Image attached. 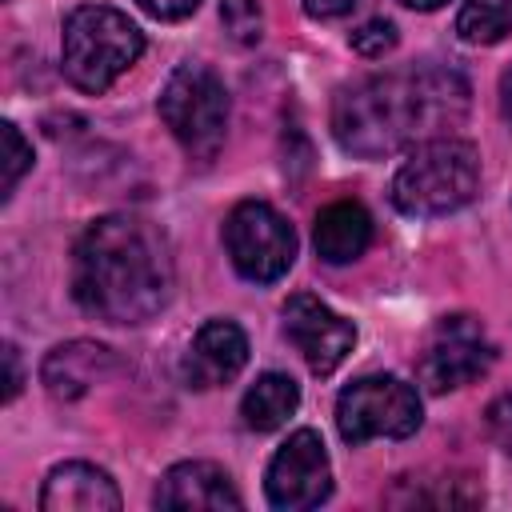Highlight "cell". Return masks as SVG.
Wrapping results in <instances>:
<instances>
[{
	"instance_id": "6da1fadb",
	"label": "cell",
	"mask_w": 512,
	"mask_h": 512,
	"mask_svg": "<svg viewBox=\"0 0 512 512\" xmlns=\"http://www.w3.org/2000/svg\"><path fill=\"white\" fill-rule=\"evenodd\" d=\"M472 88L460 68L420 60L352 80L332 100V136L360 160H380L464 124Z\"/></svg>"
},
{
	"instance_id": "7a4b0ae2",
	"label": "cell",
	"mask_w": 512,
	"mask_h": 512,
	"mask_svg": "<svg viewBox=\"0 0 512 512\" xmlns=\"http://www.w3.org/2000/svg\"><path fill=\"white\" fill-rule=\"evenodd\" d=\"M72 296L104 324H144L172 296V252L164 232L128 212L100 216L72 252Z\"/></svg>"
},
{
	"instance_id": "3957f363",
	"label": "cell",
	"mask_w": 512,
	"mask_h": 512,
	"mask_svg": "<svg viewBox=\"0 0 512 512\" xmlns=\"http://www.w3.org/2000/svg\"><path fill=\"white\" fill-rule=\"evenodd\" d=\"M480 188V152L460 136H436L408 152L392 176V204L404 216H448Z\"/></svg>"
},
{
	"instance_id": "277c9868",
	"label": "cell",
	"mask_w": 512,
	"mask_h": 512,
	"mask_svg": "<svg viewBox=\"0 0 512 512\" xmlns=\"http://www.w3.org/2000/svg\"><path fill=\"white\" fill-rule=\"evenodd\" d=\"M144 52V32L108 4H80L64 20L60 36V64L64 76L80 92H104L124 76Z\"/></svg>"
},
{
	"instance_id": "5b68a950",
	"label": "cell",
	"mask_w": 512,
	"mask_h": 512,
	"mask_svg": "<svg viewBox=\"0 0 512 512\" xmlns=\"http://www.w3.org/2000/svg\"><path fill=\"white\" fill-rule=\"evenodd\" d=\"M228 112L232 104L224 80L200 60L180 64L160 92V116L192 160H212L220 152L228 132Z\"/></svg>"
},
{
	"instance_id": "8992f818",
	"label": "cell",
	"mask_w": 512,
	"mask_h": 512,
	"mask_svg": "<svg viewBox=\"0 0 512 512\" xmlns=\"http://www.w3.org/2000/svg\"><path fill=\"white\" fill-rule=\"evenodd\" d=\"M420 420H424V408H420L416 388L392 372L360 376L336 400V428L344 444H364L380 436L404 440L420 428Z\"/></svg>"
},
{
	"instance_id": "52a82bcc",
	"label": "cell",
	"mask_w": 512,
	"mask_h": 512,
	"mask_svg": "<svg viewBox=\"0 0 512 512\" xmlns=\"http://www.w3.org/2000/svg\"><path fill=\"white\" fill-rule=\"evenodd\" d=\"M224 248L244 280L272 284L296 260V232L272 204L240 200L224 220Z\"/></svg>"
},
{
	"instance_id": "ba28073f",
	"label": "cell",
	"mask_w": 512,
	"mask_h": 512,
	"mask_svg": "<svg viewBox=\"0 0 512 512\" xmlns=\"http://www.w3.org/2000/svg\"><path fill=\"white\" fill-rule=\"evenodd\" d=\"M492 360L496 348L476 316H444L420 352V384L428 392H452L484 376Z\"/></svg>"
},
{
	"instance_id": "9c48e42d",
	"label": "cell",
	"mask_w": 512,
	"mask_h": 512,
	"mask_svg": "<svg viewBox=\"0 0 512 512\" xmlns=\"http://www.w3.org/2000/svg\"><path fill=\"white\" fill-rule=\"evenodd\" d=\"M328 492H332V464H328L324 440L312 428L292 432L276 448V456L264 472L268 504L280 508V512H304V508L324 504Z\"/></svg>"
},
{
	"instance_id": "30bf717a",
	"label": "cell",
	"mask_w": 512,
	"mask_h": 512,
	"mask_svg": "<svg viewBox=\"0 0 512 512\" xmlns=\"http://www.w3.org/2000/svg\"><path fill=\"white\" fill-rule=\"evenodd\" d=\"M284 336L296 344V352L304 356V364L316 376L336 372L348 360L352 344H356L352 320H344L340 312H332L312 292H296V296L284 300Z\"/></svg>"
},
{
	"instance_id": "8fae6325",
	"label": "cell",
	"mask_w": 512,
	"mask_h": 512,
	"mask_svg": "<svg viewBox=\"0 0 512 512\" xmlns=\"http://www.w3.org/2000/svg\"><path fill=\"white\" fill-rule=\"evenodd\" d=\"M152 504L156 508H168V512H224V508H240V492L232 484V476L212 464V460H184V464H172L156 492H152Z\"/></svg>"
},
{
	"instance_id": "7c38bea8",
	"label": "cell",
	"mask_w": 512,
	"mask_h": 512,
	"mask_svg": "<svg viewBox=\"0 0 512 512\" xmlns=\"http://www.w3.org/2000/svg\"><path fill=\"white\" fill-rule=\"evenodd\" d=\"M112 372H120V356L108 344L96 340H68L56 344L44 364H40V384L48 388L52 400L72 404L80 396H88L96 384H104Z\"/></svg>"
},
{
	"instance_id": "4fadbf2b",
	"label": "cell",
	"mask_w": 512,
	"mask_h": 512,
	"mask_svg": "<svg viewBox=\"0 0 512 512\" xmlns=\"http://www.w3.org/2000/svg\"><path fill=\"white\" fill-rule=\"evenodd\" d=\"M248 364V336L240 324L232 320H208L196 328L188 352H184V364H180V376L188 388H220L228 384L232 376H240V368Z\"/></svg>"
},
{
	"instance_id": "5bb4252c",
	"label": "cell",
	"mask_w": 512,
	"mask_h": 512,
	"mask_svg": "<svg viewBox=\"0 0 512 512\" xmlns=\"http://www.w3.org/2000/svg\"><path fill=\"white\" fill-rule=\"evenodd\" d=\"M120 488L116 480L84 460L56 464L40 488V512H116Z\"/></svg>"
},
{
	"instance_id": "9a60e30c",
	"label": "cell",
	"mask_w": 512,
	"mask_h": 512,
	"mask_svg": "<svg viewBox=\"0 0 512 512\" xmlns=\"http://www.w3.org/2000/svg\"><path fill=\"white\" fill-rule=\"evenodd\" d=\"M316 256L324 264H352L372 244V216L356 200H336L316 216Z\"/></svg>"
},
{
	"instance_id": "2e32d148",
	"label": "cell",
	"mask_w": 512,
	"mask_h": 512,
	"mask_svg": "<svg viewBox=\"0 0 512 512\" xmlns=\"http://www.w3.org/2000/svg\"><path fill=\"white\" fill-rule=\"evenodd\" d=\"M296 408H300V388H296V380L284 376V372H264V376H256V384H252V388L244 392V400H240V416H244V424H248L252 432H272V428H280Z\"/></svg>"
},
{
	"instance_id": "e0dca14e",
	"label": "cell",
	"mask_w": 512,
	"mask_h": 512,
	"mask_svg": "<svg viewBox=\"0 0 512 512\" xmlns=\"http://www.w3.org/2000/svg\"><path fill=\"white\" fill-rule=\"evenodd\" d=\"M456 32L468 44H496L512 36V0H464Z\"/></svg>"
},
{
	"instance_id": "ac0fdd59",
	"label": "cell",
	"mask_w": 512,
	"mask_h": 512,
	"mask_svg": "<svg viewBox=\"0 0 512 512\" xmlns=\"http://www.w3.org/2000/svg\"><path fill=\"white\" fill-rule=\"evenodd\" d=\"M220 24L236 44H256L264 36V8L256 0H220Z\"/></svg>"
},
{
	"instance_id": "d6986e66",
	"label": "cell",
	"mask_w": 512,
	"mask_h": 512,
	"mask_svg": "<svg viewBox=\"0 0 512 512\" xmlns=\"http://www.w3.org/2000/svg\"><path fill=\"white\" fill-rule=\"evenodd\" d=\"M0 136H4V200H8L20 184V176L32 168V148H28V140L20 136V128L12 120L0 124Z\"/></svg>"
},
{
	"instance_id": "ffe728a7",
	"label": "cell",
	"mask_w": 512,
	"mask_h": 512,
	"mask_svg": "<svg viewBox=\"0 0 512 512\" xmlns=\"http://www.w3.org/2000/svg\"><path fill=\"white\" fill-rule=\"evenodd\" d=\"M352 48L360 56H368V60H380L384 52L396 48V24L392 20H368V24H360L352 32Z\"/></svg>"
},
{
	"instance_id": "44dd1931",
	"label": "cell",
	"mask_w": 512,
	"mask_h": 512,
	"mask_svg": "<svg viewBox=\"0 0 512 512\" xmlns=\"http://www.w3.org/2000/svg\"><path fill=\"white\" fill-rule=\"evenodd\" d=\"M484 424H488V436L496 440V448H504L512 456V392L508 396H496L484 412Z\"/></svg>"
},
{
	"instance_id": "7402d4cb",
	"label": "cell",
	"mask_w": 512,
	"mask_h": 512,
	"mask_svg": "<svg viewBox=\"0 0 512 512\" xmlns=\"http://www.w3.org/2000/svg\"><path fill=\"white\" fill-rule=\"evenodd\" d=\"M152 20H184L200 8V0H136Z\"/></svg>"
},
{
	"instance_id": "603a6c76",
	"label": "cell",
	"mask_w": 512,
	"mask_h": 512,
	"mask_svg": "<svg viewBox=\"0 0 512 512\" xmlns=\"http://www.w3.org/2000/svg\"><path fill=\"white\" fill-rule=\"evenodd\" d=\"M4 368H8V384H4V400L12 404L20 396V384H24V372H20V352L16 344H4Z\"/></svg>"
},
{
	"instance_id": "cb8c5ba5",
	"label": "cell",
	"mask_w": 512,
	"mask_h": 512,
	"mask_svg": "<svg viewBox=\"0 0 512 512\" xmlns=\"http://www.w3.org/2000/svg\"><path fill=\"white\" fill-rule=\"evenodd\" d=\"M300 4H304V12H308V16L328 20V16H344L356 0H300Z\"/></svg>"
},
{
	"instance_id": "d4e9b609",
	"label": "cell",
	"mask_w": 512,
	"mask_h": 512,
	"mask_svg": "<svg viewBox=\"0 0 512 512\" xmlns=\"http://www.w3.org/2000/svg\"><path fill=\"white\" fill-rule=\"evenodd\" d=\"M500 116L512 124V64H508L504 76H500Z\"/></svg>"
},
{
	"instance_id": "484cf974",
	"label": "cell",
	"mask_w": 512,
	"mask_h": 512,
	"mask_svg": "<svg viewBox=\"0 0 512 512\" xmlns=\"http://www.w3.org/2000/svg\"><path fill=\"white\" fill-rule=\"evenodd\" d=\"M400 4H408V8H416V12H432V8H440V4H448V0H400Z\"/></svg>"
}]
</instances>
